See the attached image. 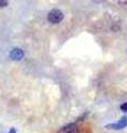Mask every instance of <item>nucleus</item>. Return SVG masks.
Wrapping results in <instances>:
<instances>
[{
    "instance_id": "obj_1",
    "label": "nucleus",
    "mask_w": 127,
    "mask_h": 133,
    "mask_svg": "<svg viewBox=\"0 0 127 133\" xmlns=\"http://www.w3.org/2000/svg\"><path fill=\"white\" fill-rule=\"evenodd\" d=\"M64 19V14L60 9H52L48 14V20L49 22H51L53 24L60 23Z\"/></svg>"
},
{
    "instance_id": "obj_2",
    "label": "nucleus",
    "mask_w": 127,
    "mask_h": 133,
    "mask_svg": "<svg viewBox=\"0 0 127 133\" xmlns=\"http://www.w3.org/2000/svg\"><path fill=\"white\" fill-rule=\"evenodd\" d=\"M127 127V116H122V119L119 121H117L116 123H110V124H106L105 128L107 130H123Z\"/></svg>"
},
{
    "instance_id": "obj_3",
    "label": "nucleus",
    "mask_w": 127,
    "mask_h": 133,
    "mask_svg": "<svg viewBox=\"0 0 127 133\" xmlns=\"http://www.w3.org/2000/svg\"><path fill=\"white\" fill-rule=\"evenodd\" d=\"M9 57H10V59L13 60V61H20V60L23 59L24 52H23L22 49H20V48H14V49H12L11 51H10Z\"/></svg>"
},
{
    "instance_id": "obj_4",
    "label": "nucleus",
    "mask_w": 127,
    "mask_h": 133,
    "mask_svg": "<svg viewBox=\"0 0 127 133\" xmlns=\"http://www.w3.org/2000/svg\"><path fill=\"white\" fill-rule=\"evenodd\" d=\"M77 132V124L76 123H69L65 124L59 130V133H76Z\"/></svg>"
},
{
    "instance_id": "obj_5",
    "label": "nucleus",
    "mask_w": 127,
    "mask_h": 133,
    "mask_svg": "<svg viewBox=\"0 0 127 133\" xmlns=\"http://www.w3.org/2000/svg\"><path fill=\"white\" fill-rule=\"evenodd\" d=\"M8 1H6V0H0V8H3V7H7L8 6Z\"/></svg>"
},
{
    "instance_id": "obj_6",
    "label": "nucleus",
    "mask_w": 127,
    "mask_h": 133,
    "mask_svg": "<svg viewBox=\"0 0 127 133\" xmlns=\"http://www.w3.org/2000/svg\"><path fill=\"white\" fill-rule=\"evenodd\" d=\"M121 110H122V111H124V112H127V102L123 103V104L121 105Z\"/></svg>"
},
{
    "instance_id": "obj_7",
    "label": "nucleus",
    "mask_w": 127,
    "mask_h": 133,
    "mask_svg": "<svg viewBox=\"0 0 127 133\" xmlns=\"http://www.w3.org/2000/svg\"><path fill=\"white\" fill-rule=\"evenodd\" d=\"M9 133H17V131H16V129H14V128H11V129H10V131H9Z\"/></svg>"
}]
</instances>
